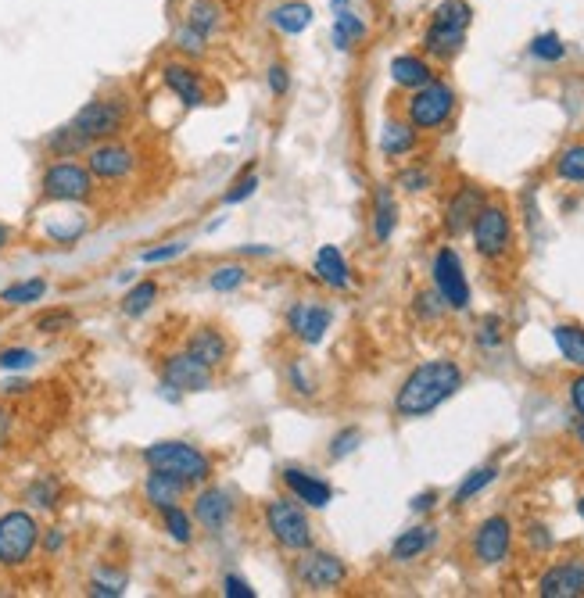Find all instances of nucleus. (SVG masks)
I'll list each match as a JSON object with an SVG mask.
<instances>
[{
    "mask_svg": "<svg viewBox=\"0 0 584 598\" xmlns=\"http://www.w3.org/2000/svg\"><path fill=\"white\" fill-rule=\"evenodd\" d=\"M463 387V369L452 359H430L405 376V384L395 394V412L405 419H423L445 405Z\"/></svg>",
    "mask_w": 584,
    "mask_h": 598,
    "instance_id": "f257e3e1",
    "label": "nucleus"
},
{
    "mask_svg": "<svg viewBox=\"0 0 584 598\" xmlns=\"http://www.w3.org/2000/svg\"><path fill=\"white\" fill-rule=\"evenodd\" d=\"M147 470L169 473V477L183 480L187 487H198L212 477V459L201 448L187 445V441H158V445L144 448Z\"/></svg>",
    "mask_w": 584,
    "mask_h": 598,
    "instance_id": "f03ea898",
    "label": "nucleus"
},
{
    "mask_svg": "<svg viewBox=\"0 0 584 598\" xmlns=\"http://www.w3.org/2000/svg\"><path fill=\"white\" fill-rule=\"evenodd\" d=\"M470 22H473V8L466 0H445V4H438V11H434V18H430L427 26V36H423V47H427L430 58L441 61L456 58L463 51Z\"/></svg>",
    "mask_w": 584,
    "mask_h": 598,
    "instance_id": "7ed1b4c3",
    "label": "nucleus"
},
{
    "mask_svg": "<svg viewBox=\"0 0 584 598\" xmlns=\"http://www.w3.org/2000/svg\"><path fill=\"white\" fill-rule=\"evenodd\" d=\"M36 545H40V523L26 509H11L0 516V566L18 570L33 559Z\"/></svg>",
    "mask_w": 584,
    "mask_h": 598,
    "instance_id": "20e7f679",
    "label": "nucleus"
},
{
    "mask_svg": "<svg viewBox=\"0 0 584 598\" xmlns=\"http://www.w3.org/2000/svg\"><path fill=\"white\" fill-rule=\"evenodd\" d=\"M126 119H129V108L126 101H119V97H97V101L83 104L76 112V119H72V129H76L79 137L90 140V147L101 144V140H115L126 129Z\"/></svg>",
    "mask_w": 584,
    "mask_h": 598,
    "instance_id": "39448f33",
    "label": "nucleus"
},
{
    "mask_svg": "<svg viewBox=\"0 0 584 598\" xmlns=\"http://www.w3.org/2000/svg\"><path fill=\"white\" fill-rule=\"evenodd\" d=\"M43 197L47 201H61V205H83L94 197V172L86 169L79 162H69V158H61V162H51L47 172H43Z\"/></svg>",
    "mask_w": 584,
    "mask_h": 598,
    "instance_id": "423d86ee",
    "label": "nucleus"
},
{
    "mask_svg": "<svg viewBox=\"0 0 584 598\" xmlns=\"http://www.w3.org/2000/svg\"><path fill=\"white\" fill-rule=\"evenodd\" d=\"M405 112H409L413 129H441L452 119V112H456V90L448 83H441V79H430L420 90H413Z\"/></svg>",
    "mask_w": 584,
    "mask_h": 598,
    "instance_id": "0eeeda50",
    "label": "nucleus"
},
{
    "mask_svg": "<svg viewBox=\"0 0 584 598\" xmlns=\"http://www.w3.org/2000/svg\"><path fill=\"white\" fill-rule=\"evenodd\" d=\"M266 530L273 534L276 545L291 548V552H305L312 548V523L305 509L294 502H269L266 505Z\"/></svg>",
    "mask_w": 584,
    "mask_h": 598,
    "instance_id": "6e6552de",
    "label": "nucleus"
},
{
    "mask_svg": "<svg viewBox=\"0 0 584 598\" xmlns=\"http://www.w3.org/2000/svg\"><path fill=\"white\" fill-rule=\"evenodd\" d=\"M470 233H473L477 255L502 258L509 251V244H513V219H509V212L502 205H488V201H484V208L470 223Z\"/></svg>",
    "mask_w": 584,
    "mask_h": 598,
    "instance_id": "1a4fd4ad",
    "label": "nucleus"
},
{
    "mask_svg": "<svg viewBox=\"0 0 584 598\" xmlns=\"http://www.w3.org/2000/svg\"><path fill=\"white\" fill-rule=\"evenodd\" d=\"M434 291L441 294V301H445L448 308H456V312H463V308L470 305V283H466L463 262H459V255L452 248H441L438 255H434Z\"/></svg>",
    "mask_w": 584,
    "mask_h": 598,
    "instance_id": "9d476101",
    "label": "nucleus"
},
{
    "mask_svg": "<svg viewBox=\"0 0 584 598\" xmlns=\"http://www.w3.org/2000/svg\"><path fill=\"white\" fill-rule=\"evenodd\" d=\"M86 169L94 172V180H126L137 169V151L119 140H101L86 151Z\"/></svg>",
    "mask_w": 584,
    "mask_h": 598,
    "instance_id": "9b49d317",
    "label": "nucleus"
},
{
    "mask_svg": "<svg viewBox=\"0 0 584 598\" xmlns=\"http://www.w3.org/2000/svg\"><path fill=\"white\" fill-rule=\"evenodd\" d=\"M294 573H298L301 588L309 591H330L348 577V570H344V563L337 556H330V552H309V548L301 552Z\"/></svg>",
    "mask_w": 584,
    "mask_h": 598,
    "instance_id": "f8f14e48",
    "label": "nucleus"
},
{
    "mask_svg": "<svg viewBox=\"0 0 584 598\" xmlns=\"http://www.w3.org/2000/svg\"><path fill=\"white\" fill-rule=\"evenodd\" d=\"M162 380H165V387L183 391V394L208 391V387H212V369H208L205 362H198L187 348H183V351H176V355H169V359L162 362Z\"/></svg>",
    "mask_w": 584,
    "mask_h": 598,
    "instance_id": "ddd939ff",
    "label": "nucleus"
},
{
    "mask_svg": "<svg viewBox=\"0 0 584 598\" xmlns=\"http://www.w3.org/2000/svg\"><path fill=\"white\" fill-rule=\"evenodd\" d=\"M513 548V523L506 516H488L473 534V556L481 566H499Z\"/></svg>",
    "mask_w": 584,
    "mask_h": 598,
    "instance_id": "4468645a",
    "label": "nucleus"
},
{
    "mask_svg": "<svg viewBox=\"0 0 584 598\" xmlns=\"http://www.w3.org/2000/svg\"><path fill=\"white\" fill-rule=\"evenodd\" d=\"M538 595L542 598H581L584 595V559H563V563L549 566L538 581Z\"/></svg>",
    "mask_w": 584,
    "mask_h": 598,
    "instance_id": "2eb2a0df",
    "label": "nucleus"
},
{
    "mask_svg": "<svg viewBox=\"0 0 584 598\" xmlns=\"http://www.w3.org/2000/svg\"><path fill=\"white\" fill-rule=\"evenodd\" d=\"M330 323H334V312H330L327 305H319V301H298V305L291 308V316H287V326L294 330V337L305 344L323 341Z\"/></svg>",
    "mask_w": 584,
    "mask_h": 598,
    "instance_id": "dca6fc26",
    "label": "nucleus"
},
{
    "mask_svg": "<svg viewBox=\"0 0 584 598\" xmlns=\"http://www.w3.org/2000/svg\"><path fill=\"white\" fill-rule=\"evenodd\" d=\"M162 83L169 86V94L180 97L187 108H201L208 101V90H205V79H201L198 69H190L183 61H169L162 65Z\"/></svg>",
    "mask_w": 584,
    "mask_h": 598,
    "instance_id": "f3484780",
    "label": "nucleus"
},
{
    "mask_svg": "<svg viewBox=\"0 0 584 598\" xmlns=\"http://www.w3.org/2000/svg\"><path fill=\"white\" fill-rule=\"evenodd\" d=\"M194 520L205 530H212V534H219L233 520V498L226 495L223 487H205L194 498Z\"/></svg>",
    "mask_w": 584,
    "mask_h": 598,
    "instance_id": "a211bd4d",
    "label": "nucleus"
},
{
    "mask_svg": "<svg viewBox=\"0 0 584 598\" xmlns=\"http://www.w3.org/2000/svg\"><path fill=\"white\" fill-rule=\"evenodd\" d=\"M484 208V190L481 187H459L452 194L445 208V226L452 237H459L463 230H470V223L477 219V212Z\"/></svg>",
    "mask_w": 584,
    "mask_h": 598,
    "instance_id": "6ab92c4d",
    "label": "nucleus"
},
{
    "mask_svg": "<svg viewBox=\"0 0 584 598\" xmlns=\"http://www.w3.org/2000/svg\"><path fill=\"white\" fill-rule=\"evenodd\" d=\"M284 484H287V491H291L298 502H305L309 509H327L330 505V484L327 480H319L316 473H305V470H284Z\"/></svg>",
    "mask_w": 584,
    "mask_h": 598,
    "instance_id": "aec40b11",
    "label": "nucleus"
},
{
    "mask_svg": "<svg viewBox=\"0 0 584 598\" xmlns=\"http://www.w3.org/2000/svg\"><path fill=\"white\" fill-rule=\"evenodd\" d=\"M187 351L198 362H205L208 369H215V366H223V362L230 359V341H226L215 326H198V330L187 337Z\"/></svg>",
    "mask_w": 584,
    "mask_h": 598,
    "instance_id": "412c9836",
    "label": "nucleus"
},
{
    "mask_svg": "<svg viewBox=\"0 0 584 598\" xmlns=\"http://www.w3.org/2000/svg\"><path fill=\"white\" fill-rule=\"evenodd\" d=\"M183 491H187V484H183V480H176V477H169V473L151 470V473H147V480H144V498L155 505L158 513H162V509H169V505H180Z\"/></svg>",
    "mask_w": 584,
    "mask_h": 598,
    "instance_id": "4be33fe9",
    "label": "nucleus"
},
{
    "mask_svg": "<svg viewBox=\"0 0 584 598\" xmlns=\"http://www.w3.org/2000/svg\"><path fill=\"white\" fill-rule=\"evenodd\" d=\"M391 79L405 90H420L423 83L434 79V72H430V61L420 54H402V58L391 61Z\"/></svg>",
    "mask_w": 584,
    "mask_h": 598,
    "instance_id": "5701e85b",
    "label": "nucleus"
},
{
    "mask_svg": "<svg viewBox=\"0 0 584 598\" xmlns=\"http://www.w3.org/2000/svg\"><path fill=\"white\" fill-rule=\"evenodd\" d=\"M316 276L327 283V287H334V291H344V287H348V280H352V273H348V262H344V255L334 248V244L319 248V255H316Z\"/></svg>",
    "mask_w": 584,
    "mask_h": 598,
    "instance_id": "b1692460",
    "label": "nucleus"
},
{
    "mask_svg": "<svg viewBox=\"0 0 584 598\" xmlns=\"http://www.w3.org/2000/svg\"><path fill=\"white\" fill-rule=\"evenodd\" d=\"M395 226H398L395 194H391V187H377V197H373V237H377L380 244H387L391 233H395Z\"/></svg>",
    "mask_w": 584,
    "mask_h": 598,
    "instance_id": "393cba45",
    "label": "nucleus"
},
{
    "mask_svg": "<svg viewBox=\"0 0 584 598\" xmlns=\"http://www.w3.org/2000/svg\"><path fill=\"white\" fill-rule=\"evenodd\" d=\"M269 22H273L280 33L298 36V33H305V29L312 26V8H309V4H301V0H287V4H280V8L269 15Z\"/></svg>",
    "mask_w": 584,
    "mask_h": 598,
    "instance_id": "a878e982",
    "label": "nucleus"
},
{
    "mask_svg": "<svg viewBox=\"0 0 584 598\" xmlns=\"http://www.w3.org/2000/svg\"><path fill=\"white\" fill-rule=\"evenodd\" d=\"M434 527H413V530H402V538L391 545V556L398 559V563H409V559H420L423 552H427L430 545H434Z\"/></svg>",
    "mask_w": 584,
    "mask_h": 598,
    "instance_id": "bb28decb",
    "label": "nucleus"
},
{
    "mask_svg": "<svg viewBox=\"0 0 584 598\" xmlns=\"http://www.w3.org/2000/svg\"><path fill=\"white\" fill-rule=\"evenodd\" d=\"M416 147V129L413 122H387L384 133H380V151L387 158H398V154H409Z\"/></svg>",
    "mask_w": 584,
    "mask_h": 598,
    "instance_id": "cd10ccee",
    "label": "nucleus"
},
{
    "mask_svg": "<svg viewBox=\"0 0 584 598\" xmlns=\"http://www.w3.org/2000/svg\"><path fill=\"white\" fill-rule=\"evenodd\" d=\"M552 337H556V348L559 355L570 362V366L584 369V330L574 323H559L556 330H552Z\"/></svg>",
    "mask_w": 584,
    "mask_h": 598,
    "instance_id": "c85d7f7f",
    "label": "nucleus"
},
{
    "mask_svg": "<svg viewBox=\"0 0 584 598\" xmlns=\"http://www.w3.org/2000/svg\"><path fill=\"white\" fill-rule=\"evenodd\" d=\"M359 40H366V22L359 15H352L348 8H341L334 15V47L337 51H348Z\"/></svg>",
    "mask_w": 584,
    "mask_h": 598,
    "instance_id": "c756f323",
    "label": "nucleus"
},
{
    "mask_svg": "<svg viewBox=\"0 0 584 598\" xmlns=\"http://www.w3.org/2000/svg\"><path fill=\"white\" fill-rule=\"evenodd\" d=\"M43 147H47L54 158H72V154H79V151H90V140L79 137L76 129H72V122H69V126L54 129L51 137L43 140Z\"/></svg>",
    "mask_w": 584,
    "mask_h": 598,
    "instance_id": "7c9ffc66",
    "label": "nucleus"
},
{
    "mask_svg": "<svg viewBox=\"0 0 584 598\" xmlns=\"http://www.w3.org/2000/svg\"><path fill=\"white\" fill-rule=\"evenodd\" d=\"M187 26H194L198 33L212 36L215 29H219V22H223V11H219V4L215 0H190L187 8V18H183Z\"/></svg>",
    "mask_w": 584,
    "mask_h": 598,
    "instance_id": "2f4dec72",
    "label": "nucleus"
},
{
    "mask_svg": "<svg viewBox=\"0 0 584 598\" xmlns=\"http://www.w3.org/2000/svg\"><path fill=\"white\" fill-rule=\"evenodd\" d=\"M158 301V283L155 280H140V283H133V291L122 298V316H129V319H137V316H144L147 308L155 305Z\"/></svg>",
    "mask_w": 584,
    "mask_h": 598,
    "instance_id": "473e14b6",
    "label": "nucleus"
},
{
    "mask_svg": "<svg viewBox=\"0 0 584 598\" xmlns=\"http://www.w3.org/2000/svg\"><path fill=\"white\" fill-rule=\"evenodd\" d=\"M43 294H47V280H22V283H11V287H4V294H0V301L4 305H33V301H40Z\"/></svg>",
    "mask_w": 584,
    "mask_h": 598,
    "instance_id": "72a5a7b5",
    "label": "nucleus"
},
{
    "mask_svg": "<svg viewBox=\"0 0 584 598\" xmlns=\"http://www.w3.org/2000/svg\"><path fill=\"white\" fill-rule=\"evenodd\" d=\"M556 176L567 183H584V144H574L556 158Z\"/></svg>",
    "mask_w": 584,
    "mask_h": 598,
    "instance_id": "f704fd0d",
    "label": "nucleus"
},
{
    "mask_svg": "<svg viewBox=\"0 0 584 598\" xmlns=\"http://www.w3.org/2000/svg\"><path fill=\"white\" fill-rule=\"evenodd\" d=\"M162 520H165V530H169V538L176 541V545H190V538H194L190 513H183L180 505H169V509H162Z\"/></svg>",
    "mask_w": 584,
    "mask_h": 598,
    "instance_id": "c9c22d12",
    "label": "nucleus"
},
{
    "mask_svg": "<svg viewBox=\"0 0 584 598\" xmlns=\"http://www.w3.org/2000/svg\"><path fill=\"white\" fill-rule=\"evenodd\" d=\"M495 477H499V470H495V466H481V470H473L470 477H466L463 484H459V491H456V505H466L473 495H481L484 487H488Z\"/></svg>",
    "mask_w": 584,
    "mask_h": 598,
    "instance_id": "e433bc0d",
    "label": "nucleus"
},
{
    "mask_svg": "<svg viewBox=\"0 0 584 598\" xmlns=\"http://www.w3.org/2000/svg\"><path fill=\"white\" fill-rule=\"evenodd\" d=\"M172 43H176V47H180V51L187 54V58H201V54L208 51V36H205V33H198V29H194V26H187V22H183V26L176 29V36H172Z\"/></svg>",
    "mask_w": 584,
    "mask_h": 598,
    "instance_id": "4c0bfd02",
    "label": "nucleus"
},
{
    "mask_svg": "<svg viewBox=\"0 0 584 598\" xmlns=\"http://www.w3.org/2000/svg\"><path fill=\"white\" fill-rule=\"evenodd\" d=\"M531 54L538 61H563L567 58V43L559 40L556 33H542L531 40Z\"/></svg>",
    "mask_w": 584,
    "mask_h": 598,
    "instance_id": "58836bf2",
    "label": "nucleus"
},
{
    "mask_svg": "<svg viewBox=\"0 0 584 598\" xmlns=\"http://www.w3.org/2000/svg\"><path fill=\"white\" fill-rule=\"evenodd\" d=\"M58 495H61V487H58V480H51V477L36 480V484H29V491H26L29 505H36V509H54V505H58Z\"/></svg>",
    "mask_w": 584,
    "mask_h": 598,
    "instance_id": "ea45409f",
    "label": "nucleus"
},
{
    "mask_svg": "<svg viewBox=\"0 0 584 598\" xmlns=\"http://www.w3.org/2000/svg\"><path fill=\"white\" fill-rule=\"evenodd\" d=\"M72 326H76V316H72L69 308H54V312L36 316V330L40 334H61V330H72Z\"/></svg>",
    "mask_w": 584,
    "mask_h": 598,
    "instance_id": "a19ab883",
    "label": "nucleus"
},
{
    "mask_svg": "<svg viewBox=\"0 0 584 598\" xmlns=\"http://www.w3.org/2000/svg\"><path fill=\"white\" fill-rule=\"evenodd\" d=\"M244 280H248V269H241V265H223V269H215L208 283H212V291H237Z\"/></svg>",
    "mask_w": 584,
    "mask_h": 598,
    "instance_id": "79ce46f5",
    "label": "nucleus"
},
{
    "mask_svg": "<svg viewBox=\"0 0 584 598\" xmlns=\"http://www.w3.org/2000/svg\"><path fill=\"white\" fill-rule=\"evenodd\" d=\"M36 366V351L29 348H4L0 351V369L18 373V369H33Z\"/></svg>",
    "mask_w": 584,
    "mask_h": 598,
    "instance_id": "37998d69",
    "label": "nucleus"
},
{
    "mask_svg": "<svg viewBox=\"0 0 584 598\" xmlns=\"http://www.w3.org/2000/svg\"><path fill=\"white\" fill-rule=\"evenodd\" d=\"M359 441H362V430L359 427H348V430H341V434L330 441V459H344V455H352L355 448H359Z\"/></svg>",
    "mask_w": 584,
    "mask_h": 598,
    "instance_id": "c03bdc74",
    "label": "nucleus"
},
{
    "mask_svg": "<svg viewBox=\"0 0 584 598\" xmlns=\"http://www.w3.org/2000/svg\"><path fill=\"white\" fill-rule=\"evenodd\" d=\"M441 308H448V305L441 301L438 291H420V294H416V312H420L423 319H438Z\"/></svg>",
    "mask_w": 584,
    "mask_h": 598,
    "instance_id": "a18cd8bd",
    "label": "nucleus"
},
{
    "mask_svg": "<svg viewBox=\"0 0 584 598\" xmlns=\"http://www.w3.org/2000/svg\"><path fill=\"white\" fill-rule=\"evenodd\" d=\"M255 187H258L255 172H244L241 180L233 183V190H226V197H223V201H226V205H241L244 197H251V194H255Z\"/></svg>",
    "mask_w": 584,
    "mask_h": 598,
    "instance_id": "49530a36",
    "label": "nucleus"
},
{
    "mask_svg": "<svg viewBox=\"0 0 584 598\" xmlns=\"http://www.w3.org/2000/svg\"><path fill=\"white\" fill-rule=\"evenodd\" d=\"M183 251H187V244H183V240H172V244H165V248H151V251H144V265L172 262V258H180Z\"/></svg>",
    "mask_w": 584,
    "mask_h": 598,
    "instance_id": "de8ad7c7",
    "label": "nucleus"
},
{
    "mask_svg": "<svg viewBox=\"0 0 584 598\" xmlns=\"http://www.w3.org/2000/svg\"><path fill=\"white\" fill-rule=\"evenodd\" d=\"M477 344H481V348H499V344H502V319L499 316L484 319L481 334H477Z\"/></svg>",
    "mask_w": 584,
    "mask_h": 598,
    "instance_id": "09e8293b",
    "label": "nucleus"
},
{
    "mask_svg": "<svg viewBox=\"0 0 584 598\" xmlns=\"http://www.w3.org/2000/svg\"><path fill=\"white\" fill-rule=\"evenodd\" d=\"M269 90H273L276 97H284L287 90H291V76H287V65H269Z\"/></svg>",
    "mask_w": 584,
    "mask_h": 598,
    "instance_id": "8fccbe9b",
    "label": "nucleus"
},
{
    "mask_svg": "<svg viewBox=\"0 0 584 598\" xmlns=\"http://www.w3.org/2000/svg\"><path fill=\"white\" fill-rule=\"evenodd\" d=\"M223 591H226V598H255V588H251L248 581H241L237 573H226V577H223Z\"/></svg>",
    "mask_w": 584,
    "mask_h": 598,
    "instance_id": "3c124183",
    "label": "nucleus"
},
{
    "mask_svg": "<svg viewBox=\"0 0 584 598\" xmlns=\"http://www.w3.org/2000/svg\"><path fill=\"white\" fill-rule=\"evenodd\" d=\"M398 183H402L405 190H427L430 187V172L427 169H405L402 176H398Z\"/></svg>",
    "mask_w": 584,
    "mask_h": 598,
    "instance_id": "603ef678",
    "label": "nucleus"
},
{
    "mask_svg": "<svg viewBox=\"0 0 584 598\" xmlns=\"http://www.w3.org/2000/svg\"><path fill=\"white\" fill-rule=\"evenodd\" d=\"M570 405L577 409V416H584V373L570 380Z\"/></svg>",
    "mask_w": 584,
    "mask_h": 598,
    "instance_id": "864d4df0",
    "label": "nucleus"
},
{
    "mask_svg": "<svg viewBox=\"0 0 584 598\" xmlns=\"http://www.w3.org/2000/svg\"><path fill=\"white\" fill-rule=\"evenodd\" d=\"M61 545H65V530L51 527V530H47V538H43V548H47V552L54 556V552H61Z\"/></svg>",
    "mask_w": 584,
    "mask_h": 598,
    "instance_id": "5fc2aeb1",
    "label": "nucleus"
},
{
    "mask_svg": "<svg viewBox=\"0 0 584 598\" xmlns=\"http://www.w3.org/2000/svg\"><path fill=\"white\" fill-rule=\"evenodd\" d=\"M291 380H294V391H298V394H312V391H316V387H312V380L305 376V369H301V366L291 369Z\"/></svg>",
    "mask_w": 584,
    "mask_h": 598,
    "instance_id": "6e6d98bb",
    "label": "nucleus"
},
{
    "mask_svg": "<svg viewBox=\"0 0 584 598\" xmlns=\"http://www.w3.org/2000/svg\"><path fill=\"white\" fill-rule=\"evenodd\" d=\"M531 545H534V548H549V545H552L549 527H542V523H534V527H531Z\"/></svg>",
    "mask_w": 584,
    "mask_h": 598,
    "instance_id": "4d7b16f0",
    "label": "nucleus"
},
{
    "mask_svg": "<svg viewBox=\"0 0 584 598\" xmlns=\"http://www.w3.org/2000/svg\"><path fill=\"white\" fill-rule=\"evenodd\" d=\"M434 502H438V491H423V495L413 498V509L416 513H427V509H434Z\"/></svg>",
    "mask_w": 584,
    "mask_h": 598,
    "instance_id": "13d9d810",
    "label": "nucleus"
},
{
    "mask_svg": "<svg viewBox=\"0 0 584 598\" xmlns=\"http://www.w3.org/2000/svg\"><path fill=\"white\" fill-rule=\"evenodd\" d=\"M8 434H11V409L0 405V448L8 445Z\"/></svg>",
    "mask_w": 584,
    "mask_h": 598,
    "instance_id": "bf43d9fd",
    "label": "nucleus"
},
{
    "mask_svg": "<svg viewBox=\"0 0 584 598\" xmlns=\"http://www.w3.org/2000/svg\"><path fill=\"white\" fill-rule=\"evenodd\" d=\"M29 391V384L26 380H11L8 387H4V394H26Z\"/></svg>",
    "mask_w": 584,
    "mask_h": 598,
    "instance_id": "052dcab7",
    "label": "nucleus"
},
{
    "mask_svg": "<svg viewBox=\"0 0 584 598\" xmlns=\"http://www.w3.org/2000/svg\"><path fill=\"white\" fill-rule=\"evenodd\" d=\"M8 240H11V230H8V226H4V223H0V251L8 248Z\"/></svg>",
    "mask_w": 584,
    "mask_h": 598,
    "instance_id": "680f3d73",
    "label": "nucleus"
},
{
    "mask_svg": "<svg viewBox=\"0 0 584 598\" xmlns=\"http://www.w3.org/2000/svg\"><path fill=\"white\" fill-rule=\"evenodd\" d=\"M577 445L584 448V416H581V423H577Z\"/></svg>",
    "mask_w": 584,
    "mask_h": 598,
    "instance_id": "e2e57ef3",
    "label": "nucleus"
},
{
    "mask_svg": "<svg viewBox=\"0 0 584 598\" xmlns=\"http://www.w3.org/2000/svg\"><path fill=\"white\" fill-rule=\"evenodd\" d=\"M330 8H334V11H341V8H348V0H330Z\"/></svg>",
    "mask_w": 584,
    "mask_h": 598,
    "instance_id": "0e129e2a",
    "label": "nucleus"
},
{
    "mask_svg": "<svg viewBox=\"0 0 584 598\" xmlns=\"http://www.w3.org/2000/svg\"><path fill=\"white\" fill-rule=\"evenodd\" d=\"M577 513H581V520H584V491H581V498H577Z\"/></svg>",
    "mask_w": 584,
    "mask_h": 598,
    "instance_id": "69168bd1",
    "label": "nucleus"
}]
</instances>
